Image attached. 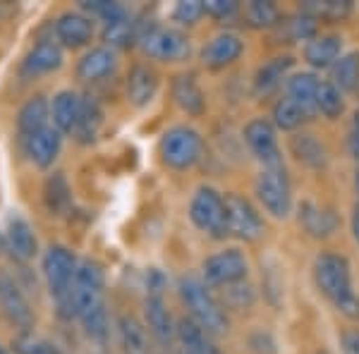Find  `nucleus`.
<instances>
[{
    "instance_id": "nucleus-1",
    "label": "nucleus",
    "mask_w": 359,
    "mask_h": 354,
    "mask_svg": "<svg viewBox=\"0 0 359 354\" xmlns=\"http://www.w3.org/2000/svg\"><path fill=\"white\" fill-rule=\"evenodd\" d=\"M103 266L98 261L84 259L77 266L72 287L67 297V316H77L82 321L86 335L94 340H106L108 335V313L103 301Z\"/></svg>"
},
{
    "instance_id": "nucleus-2",
    "label": "nucleus",
    "mask_w": 359,
    "mask_h": 354,
    "mask_svg": "<svg viewBox=\"0 0 359 354\" xmlns=\"http://www.w3.org/2000/svg\"><path fill=\"white\" fill-rule=\"evenodd\" d=\"M314 282L318 292L347 318H359V297L352 287V273L345 257L321 252L314 261Z\"/></svg>"
},
{
    "instance_id": "nucleus-3",
    "label": "nucleus",
    "mask_w": 359,
    "mask_h": 354,
    "mask_svg": "<svg viewBox=\"0 0 359 354\" xmlns=\"http://www.w3.org/2000/svg\"><path fill=\"white\" fill-rule=\"evenodd\" d=\"M180 297H182L184 306L189 311V318L194 323H199L206 333L211 335H223L228 333V316L225 309L218 304V299L211 294V290L201 278L196 275H182L177 282Z\"/></svg>"
},
{
    "instance_id": "nucleus-4",
    "label": "nucleus",
    "mask_w": 359,
    "mask_h": 354,
    "mask_svg": "<svg viewBox=\"0 0 359 354\" xmlns=\"http://www.w3.org/2000/svg\"><path fill=\"white\" fill-rule=\"evenodd\" d=\"M139 48L144 50V55L154 57L161 62H182L192 55V41L184 32L163 25H154L144 29L137 36Z\"/></svg>"
},
{
    "instance_id": "nucleus-5",
    "label": "nucleus",
    "mask_w": 359,
    "mask_h": 354,
    "mask_svg": "<svg viewBox=\"0 0 359 354\" xmlns=\"http://www.w3.org/2000/svg\"><path fill=\"white\" fill-rule=\"evenodd\" d=\"M201 149H204V142H201L199 132L187 125L170 127L161 137L158 144L161 161L168 168H172V170H187V168H192L201 158Z\"/></svg>"
},
{
    "instance_id": "nucleus-6",
    "label": "nucleus",
    "mask_w": 359,
    "mask_h": 354,
    "mask_svg": "<svg viewBox=\"0 0 359 354\" xmlns=\"http://www.w3.org/2000/svg\"><path fill=\"white\" fill-rule=\"evenodd\" d=\"M257 196L273 218L283 220L292 213V184L285 165L280 168H264L257 179Z\"/></svg>"
},
{
    "instance_id": "nucleus-7",
    "label": "nucleus",
    "mask_w": 359,
    "mask_h": 354,
    "mask_svg": "<svg viewBox=\"0 0 359 354\" xmlns=\"http://www.w3.org/2000/svg\"><path fill=\"white\" fill-rule=\"evenodd\" d=\"M189 218L201 232H206L213 240L228 237V225H225V199L221 191L213 187H199L189 201Z\"/></svg>"
},
{
    "instance_id": "nucleus-8",
    "label": "nucleus",
    "mask_w": 359,
    "mask_h": 354,
    "mask_svg": "<svg viewBox=\"0 0 359 354\" xmlns=\"http://www.w3.org/2000/svg\"><path fill=\"white\" fill-rule=\"evenodd\" d=\"M77 259L69 252L67 247L55 245L46 252L43 257V275L46 282H48L50 294L57 299V306H60V313L67 316V297H69V287H72L74 273H77Z\"/></svg>"
},
{
    "instance_id": "nucleus-9",
    "label": "nucleus",
    "mask_w": 359,
    "mask_h": 354,
    "mask_svg": "<svg viewBox=\"0 0 359 354\" xmlns=\"http://www.w3.org/2000/svg\"><path fill=\"white\" fill-rule=\"evenodd\" d=\"M225 199V225H228V237H237L242 242H257L264 237V220L259 211L252 206V201L242 194H230Z\"/></svg>"
},
{
    "instance_id": "nucleus-10",
    "label": "nucleus",
    "mask_w": 359,
    "mask_h": 354,
    "mask_svg": "<svg viewBox=\"0 0 359 354\" xmlns=\"http://www.w3.org/2000/svg\"><path fill=\"white\" fill-rule=\"evenodd\" d=\"M249 271V261L240 249H225L213 257H208L201 266L204 282L213 287H230L237 282H245Z\"/></svg>"
},
{
    "instance_id": "nucleus-11",
    "label": "nucleus",
    "mask_w": 359,
    "mask_h": 354,
    "mask_svg": "<svg viewBox=\"0 0 359 354\" xmlns=\"http://www.w3.org/2000/svg\"><path fill=\"white\" fill-rule=\"evenodd\" d=\"M245 142L249 151L257 156V161L264 168H280L283 163V154L278 147V137H276V127L271 120L266 118H254L249 120L245 127Z\"/></svg>"
},
{
    "instance_id": "nucleus-12",
    "label": "nucleus",
    "mask_w": 359,
    "mask_h": 354,
    "mask_svg": "<svg viewBox=\"0 0 359 354\" xmlns=\"http://www.w3.org/2000/svg\"><path fill=\"white\" fill-rule=\"evenodd\" d=\"M22 149H25V156L34 165L46 170V168L53 165L55 158L60 156L62 135L53 125H48V127H43V130L22 137Z\"/></svg>"
},
{
    "instance_id": "nucleus-13",
    "label": "nucleus",
    "mask_w": 359,
    "mask_h": 354,
    "mask_svg": "<svg viewBox=\"0 0 359 354\" xmlns=\"http://www.w3.org/2000/svg\"><path fill=\"white\" fill-rule=\"evenodd\" d=\"M0 311L5 313L10 323L27 330L34 326V311L29 306L25 292L15 282V278H10L8 273H0Z\"/></svg>"
},
{
    "instance_id": "nucleus-14",
    "label": "nucleus",
    "mask_w": 359,
    "mask_h": 354,
    "mask_svg": "<svg viewBox=\"0 0 359 354\" xmlns=\"http://www.w3.org/2000/svg\"><path fill=\"white\" fill-rule=\"evenodd\" d=\"M94 17L84 13H72L69 10V13H62L55 20V39L65 48H82L94 39Z\"/></svg>"
},
{
    "instance_id": "nucleus-15",
    "label": "nucleus",
    "mask_w": 359,
    "mask_h": 354,
    "mask_svg": "<svg viewBox=\"0 0 359 354\" xmlns=\"http://www.w3.org/2000/svg\"><path fill=\"white\" fill-rule=\"evenodd\" d=\"M242 50H245V41L233 32H223V34H216V36L204 46V50H201V62L211 69H223V67L233 65L237 57L242 55Z\"/></svg>"
},
{
    "instance_id": "nucleus-16",
    "label": "nucleus",
    "mask_w": 359,
    "mask_h": 354,
    "mask_svg": "<svg viewBox=\"0 0 359 354\" xmlns=\"http://www.w3.org/2000/svg\"><path fill=\"white\" fill-rule=\"evenodd\" d=\"M62 65V48L57 41H39L32 50L27 53V57L22 60V77L34 79L41 77V74H50L55 69H60Z\"/></svg>"
},
{
    "instance_id": "nucleus-17",
    "label": "nucleus",
    "mask_w": 359,
    "mask_h": 354,
    "mask_svg": "<svg viewBox=\"0 0 359 354\" xmlns=\"http://www.w3.org/2000/svg\"><path fill=\"white\" fill-rule=\"evenodd\" d=\"M292 67H294V57L290 55L271 57L269 62H264V65L259 67L257 77H254V94L259 98L276 94L283 86V82L287 84V74H290Z\"/></svg>"
},
{
    "instance_id": "nucleus-18",
    "label": "nucleus",
    "mask_w": 359,
    "mask_h": 354,
    "mask_svg": "<svg viewBox=\"0 0 359 354\" xmlns=\"http://www.w3.org/2000/svg\"><path fill=\"white\" fill-rule=\"evenodd\" d=\"M5 242H8V252L13 254L15 261H32L39 252V242L34 235V228L22 216H13L8 223V232H5Z\"/></svg>"
},
{
    "instance_id": "nucleus-19",
    "label": "nucleus",
    "mask_w": 359,
    "mask_h": 354,
    "mask_svg": "<svg viewBox=\"0 0 359 354\" xmlns=\"http://www.w3.org/2000/svg\"><path fill=\"white\" fill-rule=\"evenodd\" d=\"M118 69V53L108 46H98L91 48L89 53L82 55V60L77 62V79L82 82H98L106 79Z\"/></svg>"
},
{
    "instance_id": "nucleus-20",
    "label": "nucleus",
    "mask_w": 359,
    "mask_h": 354,
    "mask_svg": "<svg viewBox=\"0 0 359 354\" xmlns=\"http://www.w3.org/2000/svg\"><path fill=\"white\" fill-rule=\"evenodd\" d=\"M82 103L84 98L77 91H60L55 94L53 103H50V120L53 127L60 135H72L74 127L79 123V115H82Z\"/></svg>"
},
{
    "instance_id": "nucleus-21",
    "label": "nucleus",
    "mask_w": 359,
    "mask_h": 354,
    "mask_svg": "<svg viewBox=\"0 0 359 354\" xmlns=\"http://www.w3.org/2000/svg\"><path fill=\"white\" fill-rule=\"evenodd\" d=\"M147 326L161 345H170L177 338V323L168 311L163 294H149L147 297Z\"/></svg>"
},
{
    "instance_id": "nucleus-22",
    "label": "nucleus",
    "mask_w": 359,
    "mask_h": 354,
    "mask_svg": "<svg viewBox=\"0 0 359 354\" xmlns=\"http://www.w3.org/2000/svg\"><path fill=\"white\" fill-rule=\"evenodd\" d=\"M158 91V74L149 65H135L127 77V101L137 108H144L154 101Z\"/></svg>"
},
{
    "instance_id": "nucleus-23",
    "label": "nucleus",
    "mask_w": 359,
    "mask_h": 354,
    "mask_svg": "<svg viewBox=\"0 0 359 354\" xmlns=\"http://www.w3.org/2000/svg\"><path fill=\"white\" fill-rule=\"evenodd\" d=\"M318 84L321 79L311 72H297L292 77H287V84H285V96H290L299 108L309 115L311 120L318 115V108H316V94H318Z\"/></svg>"
},
{
    "instance_id": "nucleus-24",
    "label": "nucleus",
    "mask_w": 359,
    "mask_h": 354,
    "mask_svg": "<svg viewBox=\"0 0 359 354\" xmlns=\"http://www.w3.org/2000/svg\"><path fill=\"white\" fill-rule=\"evenodd\" d=\"M340 50H343V39L335 34H318L304 46V60L311 67H333L340 60Z\"/></svg>"
},
{
    "instance_id": "nucleus-25",
    "label": "nucleus",
    "mask_w": 359,
    "mask_h": 354,
    "mask_svg": "<svg viewBox=\"0 0 359 354\" xmlns=\"http://www.w3.org/2000/svg\"><path fill=\"white\" fill-rule=\"evenodd\" d=\"M177 340L184 354H223L213 342V335L206 333L192 318H180L177 321Z\"/></svg>"
},
{
    "instance_id": "nucleus-26",
    "label": "nucleus",
    "mask_w": 359,
    "mask_h": 354,
    "mask_svg": "<svg viewBox=\"0 0 359 354\" xmlns=\"http://www.w3.org/2000/svg\"><path fill=\"white\" fill-rule=\"evenodd\" d=\"M299 223L304 225V230L314 237H331L338 230L340 220L338 216L326 206H318L314 201H304L299 208Z\"/></svg>"
},
{
    "instance_id": "nucleus-27",
    "label": "nucleus",
    "mask_w": 359,
    "mask_h": 354,
    "mask_svg": "<svg viewBox=\"0 0 359 354\" xmlns=\"http://www.w3.org/2000/svg\"><path fill=\"white\" fill-rule=\"evenodd\" d=\"M172 98L184 113L189 115H201L206 108V98L204 91L199 89V84L194 82L192 74H177L175 82H172Z\"/></svg>"
},
{
    "instance_id": "nucleus-28",
    "label": "nucleus",
    "mask_w": 359,
    "mask_h": 354,
    "mask_svg": "<svg viewBox=\"0 0 359 354\" xmlns=\"http://www.w3.org/2000/svg\"><path fill=\"white\" fill-rule=\"evenodd\" d=\"M50 120V103L46 101V96H34L29 98L25 106L20 108V115H17V127H20V135L27 137L32 132H39L43 127H48Z\"/></svg>"
},
{
    "instance_id": "nucleus-29",
    "label": "nucleus",
    "mask_w": 359,
    "mask_h": 354,
    "mask_svg": "<svg viewBox=\"0 0 359 354\" xmlns=\"http://www.w3.org/2000/svg\"><path fill=\"white\" fill-rule=\"evenodd\" d=\"M290 149L299 163L314 168V170H321V168L328 165V151L314 135H306V132L294 135L290 139Z\"/></svg>"
},
{
    "instance_id": "nucleus-30",
    "label": "nucleus",
    "mask_w": 359,
    "mask_h": 354,
    "mask_svg": "<svg viewBox=\"0 0 359 354\" xmlns=\"http://www.w3.org/2000/svg\"><path fill=\"white\" fill-rule=\"evenodd\" d=\"M103 125V108L96 98H84L82 103V115H79V123L74 127L72 135L77 137V142L82 144H91L98 137Z\"/></svg>"
},
{
    "instance_id": "nucleus-31",
    "label": "nucleus",
    "mask_w": 359,
    "mask_h": 354,
    "mask_svg": "<svg viewBox=\"0 0 359 354\" xmlns=\"http://www.w3.org/2000/svg\"><path fill=\"white\" fill-rule=\"evenodd\" d=\"M331 82L340 91L359 96V50L347 53L333 65V79Z\"/></svg>"
},
{
    "instance_id": "nucleus-32",
    "label": "nucleus",
    "mask_w": 359,
    "mask_h": 354,
    "mask_svg": "<svg viewBox=\"0 0 359 354\" xmlns=\"http://www.w3.org/2000/svg\"><path fill=\"white\" fill-rule=\"evenodd\" d=\"M309 120H311L309 115H306L290 96H283V98H278V101H276V106H273V127H278V130L294 132V130H299L304 123H309Z\"/></svg>"
},
{
    "instance_id": "nucleus-33",
    "label": "nucleus",
    "mask_w": 359,
    "mask_h": 354,
    "mask_svg": "<svg viewBox=\"0 0 359 354\" xmlns=\"http://www.w3.org/2000/svg\"><path fill=\"white\" fill-rule=\"evenodd\" d=\"M120 340H123L125 354H149L147 330L135 316L120 318Z\"/></svg>"
},
{
    "instance_id": "nucleus-34",
    "label": "nucleus",
    "mask_w": 359,
    "mask_h": 354,
    "mask_svg": "<svg viewBox=\"0 0 359 354\" xmlns=\"http://www.w3.org/2000/svg\"><path fill=\"white\" fill-rule=\"evenodd\" d=\"M316 108H318V113L326 115L328 120H335L345 113V96L331 79H321V84H318Z\"/></svg>"
},
{
    "instance_id": "nucleus-35",
    "label": "nucleus",
    "mask_w": 359,
    "mask_h": 354,
    "mask_svg": "<svg viewBox=\"0 0 359 354\" xmlns=\"http://www.w3.org/2000/svg\"><path fill=\"white\" fill-rule=\"evenodd\" d=\"M137 39L135 34V22L130 20V15L120 17L115 22H108L103 25V41L108 43V48H125Z\"/></svg>"
},
{
    "instance_id": "nucleus-36",
    "label": "nucleus",
    "mask_w": 359,
    "mask_h": 354,
    "mask_svg": "<svg viewBox=\"0 0 359 354\" xmlns=\"http://www.w3.org/2000/svg\"><path fill=\"white\" fill-rule=\"evenodd\" d=\"M304 15L314 17V20H345L352 13V3L345 0H309L302 8Z\"/></svg>"
},
{
    "instance_id": "nucleus-37",
    "label": "nucleus",
    "mask_w": 359,
    "mask_h": 354,
    "mask_svg": "<svg viewBox=\"0 0 359 354\" xmlns=\"http://www.w3.org/2000/svg\"><path fill=\"white\" fill-rule=\"evenodd\" d=\"M280 27H283V36H285L287 41H311L314 36H318L316 20L304 13L297 17H290L287 22L280 20Z\"/></svg>"
},
{
    "instance_id": "nucleus-38",
    "label": "nucleus",
    "mask_w": 359,
    "mask_h": 354,
    "mask_svg": "<svg viewBox=\"0 0 359 354\" xmlns=\"http://www.w3.org/2000/svg\"><path fill=\"white\" fill-rule=\"evenodd\" d=\"M72 196H69V187L65 182V177L60 172H55L53 177H48L46 182V206L50 213H62L69 206Z\"/></svg>"
},
{
    "instance_id": "nucleus-39",
    "label": "nucleus",
    "mask_w": 359,
    "mask_h": 354,
    "mask_svg": "<svg viewBox=\"0 0 359 354\" xmlns=\"http://www.w3.org/2000/svg\"><path fill=\"white\" fill-rule=\"evenodd\" d=\"M247 20L252 27H276L280 25V13L273 3H266V0H254L247 5Z\"/></svg>"
},
{
    "instance_id": "nucleus-40",
    "label": "nucleus",
    "mask_w": 359,
    "mask_h": 354,
    "mask_svg": "<svg viewBox=\"0 0 359 354\" xmlns=\"http://www.w3.org/2000/svg\"><path fill=\"white\" fill-rule=\"evenodd\" d=\"M13 350L17 354H62L55 345H50L48 340L39 338V335L29 333V330H27V333H22L20 338L15 340Z\"/></svg>"
},
{
    "instance_id": "nucleus-41",
    "label": "nucleus",
    "mask_w": 359,
    "mask_h": 354,
    "mask_svg": "<svg viewBox=\"0 0 359 354\" xmlns=\"http://www.w3.org/2000/svg\"><path fill=\"white\" fill-rule=\"evenodd\" d=\"M82 8L89 13V17H98V20H103V25H108V22H115V20H120V17L130 15L123 5L111 3V0H91V3H82Z\"/></svg>"
},
{
    "instance_id": "nucleus-42",
    "label": "nucleus",
    "mask_w": 359,
    "mask_h": 354,
    "mask_svg": "<svg viewBox=\"0 0 359 354\" xmlns=\"http://www.w3.org/2000/svg\"><path fill=\"white\" fill-rule=\"evenodd\" d=\"M201 15H204V3L201 0H182L172 10V20L180 22V25H196L201 20Z\"/></svg>"
},
{
    "instance_id": "nucleus-43",
    "label": "nucleus",
    "mask_w": 359,
    "mask_h": 354,
    "mask_svg": "<svg viewBox=\"0 0 359 354\" xmlns=\"http://www.w3.org/2000/svg\"><path fill=\"white\" fill-rule=\"evenodd\" d=\"M237 10H240V5L235 0H206L204 3V15H211L216 20H228Z\"/></svg>"
},
{
    "instance_id": "nucleus-44",
    "label": "nucleus",
    "mask_w": 359,
    "mask_h": 354,
    "mask_svg": "<svg viewBox=\"0 0 359 354\" xmlns=\"http://www.w3.org/2000/svg\"><path fill=\"white\" fill-rule=\"evenodd\" d=\"M340 342H343V354H359V330H345Z\"/></svg>"
},
{
    "instance_id": "nucleus-45",
    "label": "nucleus",
    "mask_w": 359,
    "mask_h": 354,
    "mask_svg": "<svg viewBox=\"0 0 359 354\" xmlns=\"http://www.w3.org/2000/svg\"><path fill=\"white\" fill-rule=\"evenodd\" d=\"M350 151H352V156L359 161V113L355 118V127H352V135H350Z\"/></svg>"
},
{
    "instance_id": "nucleus-46",
    "label": "nucleus",
    "mask_w": 359,
    "mask_h": 354,
    "mask_svg": "<svg viewBox=\"0 0 359 354\" xmlns=\"http://www.w3.org/2000/svg\"><path fill=\"white\" fill-rule=\"evenodd\" d=\"M352 232H355V240L359 245V204L355 206V211H352Z\"/></svg>"
},
{
    "instance_id": "nucleus-47",
    "label": "nucleus",
    "mask_w": 359,
    "mask_h": 354,
    "mask_svg": "<svg viewBox=\"0 0 359 354\" xmlns=\"http://www.w3.org/2000/svg\"><path fill=\"white\" fill-rule=\"evenodd\" d=\"M5 249H8V242H5V235L0 232V254H3Z\"/></svg>"
},
{
    "instance_id": "nucleus-48",
    "label": "nucleus",
    "mask_w": 359,
    "mask_h": 354,
    "mask_svg": "<svg viewBox=\"0 0 359 354\" xmlns=\"http://www.w3.org/2000/svg\"><path fill=\"white\" fill-rule=\"evenodd\" d=\"M355 184H357V191H359V168H357V177H355Z\"/></svg>"
},
{
    "instance_id": "nucleus-49",
    "label": "nucleus",
    "mask_w": 359,
    "mask_h": 354,
    "mask_svg": "<svg viewBox=\"0 0 359 354\" xmlns=\"http://www.w3.org/2000/svg\"><path fill=\"white\" fill-rule=\"evenodd\" d=\"M0 354H10V352H8V347H3V345H0Z\"/></svg>"
},
{
    "instance_id": "nucleus-50",
    "label": "nucleus",
    "mask_w": 359,
    "mask_h": 354,
    "mask_svg": "<svg viewBox=\"0 0 359 354\" xmlns=\"http://www.w3.org/2000/svg\"><path fill=\"white\" fill-rule=\"evenodd\" d=\"M316 354H328V352H326V350H318Z\"/></svg>"
}]
</instances>
